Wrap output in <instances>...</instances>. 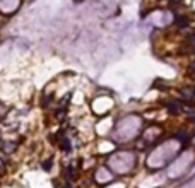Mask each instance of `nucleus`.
Returning a JSON list of instances; mask_svg holds the SVG:
<instances>
[{"instance_id": "10", "label": "nucleus", "mask_w": 195, "mask_h": 188, "mask_svg": "<svg viewBox=\"0 0 195 188\" xmlns=\"http://www.w3.org/2000/svg\"><path fill=\"white\" fill-rule=\"evenodd\" d=\"M190 70H192V74H195V62L190 65Z\"/></svg>"}, {"instance_id": "1", "label": "nucleus", "mask_w": 195, "mask_h": 188, "mask_svg": "<svg viewBox=\"0 0 195 188\" xmlns=\"http://www.w3.org/2000/svg\"><path fill=\"white\" fill-rule=\"evenodd\" d=\"M180 96L182 99H195V87H185V89H180Z\"/></svg>"}, {"instance_id": "3", "label": "nucleus", "mask_w": 195, "mask_h": 188, "mask_svg": "<svg viewBox=\"0 0 195 188\" xmlns=\"http://www.w3.org/2000/svg\"><path fill=\"white\" fill-rule=\"evenodd\" d=\"M182 108H183V111L186 113V116L188 118H192V120H195V106L193 105H182Z\"/></svg>"}, {"instance_id": "8", "label": "nucleus", "mask_w": 195, "mask_h": 188, "mask_svg": "<svg viewBox=\"0 0 195 188\" xmlns=\"http://www.w3.org/2000/svg\"><path fill=\"white\" fill-rule=\"evenodd\" d=\"M186 43H188V44H192V46L195 44V33H192V34L188 36V38H186Z\"/></svg>"}, {"instance_id": "5", "label": "nucleus", "mask_w": 195, "mask_h": 188, "mask_svg": "<svg viewBox=\"0 0 195 188\" xmlns=\"http://www.w3.org/2000/svg\"><path fill=\"white\" fill-rule=\"evenodd\" d=\"M60 147L65 152H70V140L69 139H60Z\"/></svg>"}, {"instance_id": "4", "label": "nucleus", "mask_w": 195, "mask_h": 188, "mask_svg": "<svg viewBox=\"0 0 195 188\" xmlns=\"http://www.w3.org/2000/svg\"><path fill=\"white\" fill-rule=\"evenodd\" d=\"M176 24L180 29H185V27H188V24H190V19L185 17V16H180V17H176Z\"/></svg>"}, {"instance_id": "7", "label": "nucleus", "mask_w": 195, "mask_h": 188, "mask_svg": "<svg viewBox=\"0 0 195 188\" xmlns=\"http://www.w3.org/2000/svg\"><path fill=\"white\" fill-rule=\"evenodd\" d=\"M52 164H53V159H52V158L46 159V161L43 162V169H45V171H52Z\"/></svg>"}, {"instance_id": "11", "label": "nucleus", "mask_w": 195, "mask_h": 188, "mask_svg": "<svg viewBox=\"0 0 195 188\" xmlns=\"http://www.w3.org/2000/svg\"><path fill=\"white\" fill-rule=\"evenodd\" d=\"M193 33H195V29H193Z\"/></svg>"}, {"instance_id": "6", "label": "nucleus", "mask_w": 195, "mask_h": 188, "mask_svg": "<svg viewBox=\"0 0 195 188\" xmlns=\"http://www.w3.org/2000/svg\"><path fill=\"white\" fill-rule=\"evenodd\" d=\"M67 175H69L70 181H74V179H75V169H74V166H69V168H67Z\"/></svg>"}, {"instance_id": "2", "label": "nucleus", "mask_w": 195, "mask_h": 188, "mask_svg": "<svg viewBox=\"0 0 195 188\" xmlns=\"http://www.w3.org/2000/svg\"><path fill=\"white\" fill-rule=\"evenodd\" d=\"M166 108L169 109V113H173V115H178V113H182L183 108L180 103H166Z\"/></svg>"}, {"instance_id": "9", "label": "nucleus", "mask_w": 195, "mask_h": 188, "mask_svg": "<svg viewBox=\"0 0 195 188\" xmlns=\"http://www.w3.org/2000/svg\"><path fill=\"white\" fill-rule=\"evenodd\" d=\"M50 103H52V96H46V98H45V101H43V106H48Z\"/></svg>"}]
</instances>
